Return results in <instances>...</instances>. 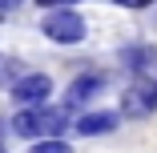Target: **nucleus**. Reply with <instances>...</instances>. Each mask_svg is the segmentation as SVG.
<instances>
[{
	"instance_id": "f257e3e1",
	"label": "nucleus",
	"mask_w": 157,
	"mask_h": 153,
	"mask_svg": "<svg viewBox=\"0 0 157 153\" xmlns=\"http://www.w3.org/2000/svg\"><path fill=\"white\" fill-rule=\"evenodd\" d=\"M65 129H69V113L48 105H20V113L12 117L16 137H60Z\"/></svg>"
},
{
	"instance_id": "f03ea898",
	"label": "nucleus",
	"mask_w": 157,
	"mask_h": 153,
	"mask_svg": "<svg viewBox=\"0 0 157 153\" xmlns=\"http://www.w3.org/2000/svg\"><path fill=\"white\" fill-rule=\"evenodd\" d=\"M40 33H44L52 44H81V40H85V20H81V12H73V8H48Z\"/></svg>"
},
{
	"instance_id": "7ed1b4c3",
	"label": "nucleus",
	"mask_w": 157,
	"mask_h": 153,
	"mask_svg": "<svg viewBox=\"0 0 157 153\" xmlns=\"http://www.w3.org/2000/svg\"><path fill=\"white\" fill-rule=\"evenodd\" d=\"M157 109V77H137L121 93V117H149Z\"/></svg>"
},
{
	"instance_id": "20e7f679",
	"label": "nucleus",
	"mask_w": 157,
	"mask_h": 153,
	"mask_svg": "<svg viewBox=\"0 0 157 153\" xmlns=\"http://www.w3.org/2000/svg\"><path fill=\"white\" fill-rule=\"evenodd\" d=\"M8 93H12L16 105H44V97L52 93V77H44V73H24V77H16V81L8 85Z\"/></svg>"
},
{
	"instance_id": "39448f33",
	"label": "nucleus",
	"mask_w": 157,
	"mask_h": 153,
	"mask_svg": "<svg viewBox=\"0 0 157 153\" xmlns=\"http://www.w3.org/2000/svg\"><path fill=\"white\" fill-rule=\"evenodd\" d=\"M101 89H105V73H81V77H73V85L65 89V109L89 105L93 97H101Z\"/></svg>"
},
{
	"instance_id": "423d86ee",
	"label": "nucleus",
	"mask_w": 157,
	"mask_h": 153,
	"mask_svg": "<svg viewBox=\"0 0 157 153\" xmlns=\"http://www.w3.org/2000/svg\"><path fill=\"white\" fill-rule=\"evenodd\" d=\"M121 65L133 77H157V44H129V48H121Z\"/></svg>"
},
{
	"instance_id": "0eeeda50",
	"label": "nucleus",
	"mask_w": 157,
	"mask_h": 153,
	"mask_svg": "<svg viewBox=\"0 0 157 153\" xmlns=\"http://www.w3.org/2000/svg\"><path fill=\"white\" fill-rule=\"evenodd\" d=\"M117 129V113H85L77 121V133L81 137H105Z\"/></svg>"
},
{
	"instance_id": "6e6552de",
	"label": "nucleus",
	"mask_w": 157,
	"mask_h": 153,
	"mask_svg": "<svg viewBox=\"0 0 157 153\" xmlns=\"http://www.w3.org/2000/svg\"><path fill=\"white\" fill-rule=\"evenodd\" d=\"M28 153H73V145H69V141H60V137H48V141H36Z\"/></svg>"
},
{
	"instance_id": "1a4fd4ad",
	"label": "nucleus",
	"mask_w": 157,
	"mask_h": 153,
	"mask_svg": "<svg viewBox=\"0 0 157 153\" xmlns=\"http://www.w3.org/2000/svg\"><path fill=\"white\" fill-rule=\"evenodd\" d=\"M36 4H40V8H73L77 0H36Z\"/></svg>"
},
{
	"instance_id": "9d476101",
	"label": "nucleus",
	"mask_w": 157,
	"mask_h": 153,
	"mask_svg": "<svg viewBox=\"0 0 157 153\" xmlns=\"http://www.w3.org/2000/svg\"><path fill=\"white\" fill-rule=\"evenodd\" d=\"M117 4H121V8H149L153 0H117Z\"/></svg>"
},
{
	"instance_id": "9b49d317",
	"label": "nucleus",
	"mask_w": 157,
	"mask_h": 153,
	"mask_svg": "<svg viewBox=\"0 0 157 153\" xmlns=\"http://www.w3.org/2000/svg\"><path fill=\"white\" fill-rule=\"evenodd\" d=\"M20 4H24V0H0V16L12 12V8H20Z\"/></svg>"
},
{
	"instance_id": "f8f14e48",
	"label": "nucleus",
	"mask_w": 157,
	"mask_h": 153,
	"mask_svg": "<svg viewBox=\"0 0 157 153\" xmlns=\"http://www.w3.org/2000/svg\"><path fill=\"white\" fill-rule=\"evenodd\" d=\"M0 153H4V145H0Z\"/></svg>"
}]
</instances>
